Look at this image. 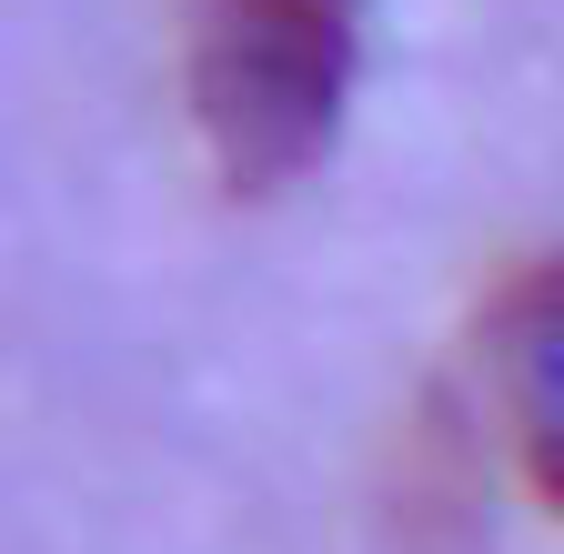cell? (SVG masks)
I'll use <instances>...</instances> for the list:
<instances>
[{"label": "cell", "instance_id": "obj_1", "mask_svg": "<svg viewBox=\"0 0 564 554\" xmlns=\"http://www.w3.org/2000/svg\"><path fill=\"white\" fill-rule=\"evenodd\" d=\"M352 82V0H202L192 31V101L212 162L242 192L293 182Z\"/></svg>", "mask_w": 564, "mask_h": 554}, {"label": "cell", "instance_id": "obj_2", "mask_svg": "<svg viewBox=\"0 0 564 554\" xmlns=\"http://www.w3.org/2000/svg\"><path fill=\"white\" fill-rule=\"evenodd\" d=\"M494 383H505V424L524 444V474L564 504V252L524 262L505 303H494Z\"/></svg>", "mask_w": 564, "mask_h": 554}]
</instances>
